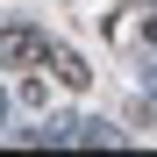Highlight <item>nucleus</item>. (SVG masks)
<instances>
[{"label": "nucleus", "mask_w": 157, "mask_h": 157, "mask_svg": "<svg viewBox=\"0 0 157 157\" xmlns=\"http://www.w3.org/2000/svg\"><path fill=\"white\" fill-rule=\"evenodd\" d=\"M50 64H57V86H71V93H78V86L93 78V71H86V57H78V50H64V43L50 50Z\"/></svg>", "instance_id": "2"}, {"label": "nucleus", "mask_w": 157, "mask_h": 157, "mask_svg": "<svg viewBox=\"0 0 157 157\" xmlns=\"http://www.w3.org/2000/svg\"><path fill=\"white\" fill-rule=\"evenodd\" d=\"M0 121H7V93H0Z\"/></svg>", "instance_id": "4"}, {"label": "nucleus", "mask_w": 157, "mask_h": 157, "mask_svg": "<svg viewBox=\"0 0 157 157\" xmlns=\"http://www.w3.org/2000/svg\"><path fill=\"white\" fill-rule=\"evenodd\" d=\"M150 50H157V14H150Z\"/></svg>", "instance_id": "3"}, {"label": "nucleus", "mask_w": 157, "mask_h": 157, "mask_svg": "<svg viewBox=\"0 0 157 157\" xmlns=\"http://www.w3.org/2000/svg\"><path fill=\"white\" fill-rule=\"evenodd\" d=\"M50 43L43 29H29V21H7V29H0V64L7 71H29V64H50Z\"/></svg>", "instance_id": "1"}]
</instances>
